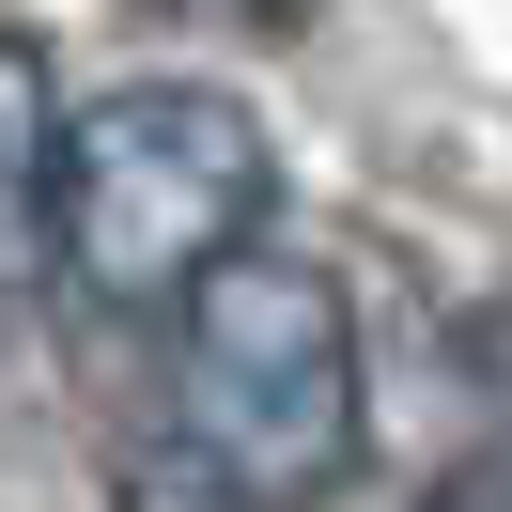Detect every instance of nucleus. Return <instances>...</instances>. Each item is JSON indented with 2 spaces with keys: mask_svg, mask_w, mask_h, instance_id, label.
Here are the masks:
<instances>
[{
  "mask_svg": "<svg viewBox=\"0 0 512 512\" xmlns=\"http://www.w3.org/2000/svg\"><path fill=\"white\" fill-rule=\"evenodd\" d=\"M264 202H280V140L218 78H125V94L78 109L32 280L78 295V311H187V280L249 249Z\"/></svg>",
  "mask_w": 512,
  "mask_h": 512,
  "instance_id": "nucleus-1",
  "label": "nucleus"
},
{
  "mask_svg": "<svg viewBox=\"0 0 512 512\" xmlns=\"http://www.w3.org/2000/svg\"><path fill=\"white\" fill-rule=\"evenodd\" d=\"M171 404H187L202 466H171V497H311L342 481L357 419H373V357H357V311L326 264L295 249H233L187 280L171 311Z\"/></svg>",
  "mask_w": 512,
  "mask_h": 512,
  "instance_id": "nucleus-2",
  "label": "nucleus"
},
{
  "mask_svg": "<svg viewBox=\"0 0 512 512\" xmlns=\"http://www.w3.org/2000/svg\"><path fill=\"white\" fill-rule=\"evenodd\" d=\"M171 16H233V32H264V16H295V0H171Z\"/></svg>",
  "mask_w": 512,
  "mask_h": 512,
  "instance_id": "nucleus-4",
  "label": "nucleus"
},
{
  "mask_svg": "<svg viewBox=\"0 0 512 512\" xmlns=\"http://www.w3.org/2000/svg\"><path fill=\"white\" fill-rule=\"evenodd\" d=\"M63 156H78V109H63V78H47V32H16L0 47V202H16V264L47 249Z\"/></svg>",
  "mask_w": 512,
  "mask_h": 512,
  "instance_id": "nucleus-3",
  "label": "nucleus"
}]
</instances>
